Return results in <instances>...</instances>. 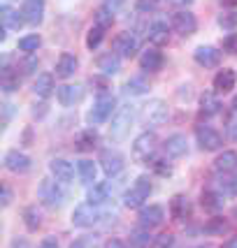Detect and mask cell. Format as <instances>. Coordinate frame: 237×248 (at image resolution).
Instances as JSON below:
<instances>
[{
  "label": "cell",
  "instance_id": "cell-1",
  "mask_svg": "<svg viewBox=\"0 0 237 248\" xmlns=\"http://www.w3.org/2000/svg\"><path fill=\"white\" fill-rule=\"evenodd\" d=\"M149 195H151L149 176H137L135 184L130 186L128 190H126V195H123V204L128 206V209H137V206H142L149 200Z\"/></svg>",
  "mask_w": 237,
  "mask_h": 248
},
{
  "label": "cell",
  "instance_id": "cell-2",
  "mask_svg": "<svg viewBox=\"0 0 237 248\" xmlns=\"http://www.w3.org/2000/svg\"><path fill=\"white\" fill-rule=\"evenodd\" d=\"M133 119H135V111H133V107H130V105L121 107L117 114H114V119H112V125H109V137H112V140H117V141L123 140V137L130 132Z\"/></svg>",
  "mask_w": 237,
  "mask_h": 248
},
{
  "label": "cell",
  "instance_id": "cell-3",
  "mask_svg": "<svg viewBox=\"0 0 237 248\" xmlns=\"http://www.w3.org/2000/svg\"><path fill=\"white\" fill-rule=\"evenodd\" d=\"M114 105H117V100L114 95H109V93H102V95L98 97L96 102H93V107L88 111V123L91 125H100V123H105V121L112 116V111H114Z\"/></svg>",
  "mask_w": 237,
  "mask_h": 248
},
{
  "label": "cell",
  "instance_id": "cell-4",
  "mask_svg": "<svg viewBox=\"0 0 237 248\" xmlns=\"http://www.w3.org/2000/svg\"><path fill=\"white\" fill-rule=\"evenodd\" d=\"M156 144H158V140H156L153 132H142V135H137L135 141H133V158L137 162L149 160L151 155H153V151H156Z\"/></svg>",
  "mask_w": 237,
  "mask_h": 248
},
{
  "label": "cell",
  "instance_id": "cell-5",
  "mask_svg": "<svg viewBox=\"0 0 237 248\" xmlns=\"http://www.w3.org/2000/svg\"><path fill=\"white\" fill-rule=\"evenodd\" d=\"M142 119L147 125H163L170 119V109L163 100H151L149 105H144V109H142Z\"/></svg>",
  "mask_w": 237,
  "mask_h": 248
},
{
  "label": "cell",
  "instance_id": "cell-6",
  "mask_svg": "<svg viewBox=\"0 0 237 248\" xmlns=\"http://www.w3.org/2000/svg\"><path fill=\"white\" fill-rule=\"evenodd\" d=\"M102 218V211H98V204H79L72 211V223H75L77 227H91L96 225L98 220Z\"/></svg>",
  "mask_w": 237,
  "mask_h": 248
},
{
  "label": "cell",
  "instance_id": "cell-7",
  "mask_svg": "<svg viewBox=\"0 0 237 248\" xmlns=\"http://www.w3.org/2000/svg\"><path fill=\"white\" fill-rule=\"evenodd\" d=\"M37 193H40V200L47 206H61L65 202V193L61 190L58 181H51V179H44Z\"/></svg>",
  "mask_w": 237,
  "mask_h": 248
},
{
  "label": "cell",
  "instance_id": "cell-8",
  "mask_svg": "<svg viewBox=\"0 0 237 248\" xmlns=\"http://www.w3.org/2000/svg\"><path fill=\"white\" fill-rule=\"evenodd\" d=\"M195 140H198L203 151H219L221 144H223V141H221V135H219L212 125H198V128H195Z\"/></svg>",
  "mask_w": 237,
  "mask_h": 248
},
{
  "label": "cell",
  "instance_id": "cell-9",
  "mask_svg": "<svg viewBox=\"0 0 237 248\" xmlns=\"http://www.w3.org/2000/svg\"><path fill=\"white\" fill-rule=\"evenodd\" d=\"M172 28H174V32H179V35H184V37H188V35H193V32L198 31V19H195V14L182 10L172 16Z\"/></svg>",
  "mask_w": 237,
  "mask_h": 248
},
{
  "label": "cell",
  "instance_id": "cell-10",
  "mask_svg": "<svg viewBox=\"0 0 237 248\" xmlns=\"http://www.w3.org/2000/svg\"><path fill=\"white\" fill-rule=\"evenodd\" d=\"M100 167L107 176H117L121 170H123V155L118 151H112V149H105L100 153Z\"/></svg>",
  "mask_w": 237,
  "mask_h": 248
},
{
  "label": "cell",
  "instance_id": "cell-11",
  "mask_svg": "<svg viewBox=\"0 0 237 248\" xmlns=\"http://www.w3.org/2000/svg\"><path fill=\"white\" fill-rule=\"evenodd\" d=\"M21 16L26 23L37 26L44 19V0H23L21 5Z\"/></svg>",
  "mask_w": 237,
  "mask_h": 248
},
{
  "label": "cell",
  "instance_id": "cell-12",
  "mask_svg": "<svg viewBox=\"0 0 237 248\" xmlns=\"http://www.w3.org/2000/svg\"><path fill=\"white\" fill-rule=\"evenodd\" d=\"M137 49H140V42H137V37H135L133 32H121L117 40H114V51H117L118 56H123V58L135 56Z\"/></svg>",
  "mask_w": 237,
  "mask_h": 248
},
{
  "label": "cell",
  "instance_id": "cell-13",
  "mask_svg": "<svg viewBox=\"0 0 237 248\" xmlns=\"http://www.w3.org/2000/svg\"><path fill=\"white\" fill-rule=\"evenodd\" d=\"M49 170L54 174V179L58 184H70L72 179H75V167H72V162L63 160V158H54V160L49 162Z\"/></svg>",
  "mask_w": 237,
  "mask_h": 248
},
{
  "label": "cell",
  "instance_id": "cell-14",
  "mask_svg": "<svg viewBox=\"0 0 237 248\" xmlns=\"http://www.w3.org/2000/svg\"><path fill=\"white\" fill-rule=\"evenodd\" d=\"M5 167L14 174H23L31 170V158L21 151H7L5 153Z\"/></svg>",
  "mask_w": 237,
  "mask_h": 248
},
{
  "label": "cell",
  "instance_id": "cell-15",
  "mask_svg": "<svg viewBox=\"0 0 237 248\" xmlns=\"http://www.w3.org/2000/svg\"><path fill=\"white\" fill-rule=\"evenodd\" d=\"M193 58L200 67H216L221 63V51L214 46H198L193 51Z\"/></svg>",
  "mask_w": 237,
  "mask_h": 248
},
{
  "label": "cell",
  "instance_id": "cell-16",
  "mask_svg": "<svg viewBox=\"0 0 237 248\" xmlns=\"http://www.w3.org/2000/svg\"><path fill=\"white\" fill-rule=\"evenodd\" d=\"M163 218H165V211H163V206L158 204H149L144 206L140 211V225L151 230V227H158L163 223Z\"/></svg>",
  "mask_w": 237,
  "mask_h": 248
},
{
  "label": "cell",
  "instance_id": "cell-17",
  "mask_svg": "<svg viewBox=\"0 0 237 248\" xmlns=\"http://www.w3.org/2000/svg\"><path fill=\"white\" fill-rule=\"evenodd\" d=\"M56 97H58V102L63 105V107H75L77 102L84 97V88L82 86H72V84H65V86L58 88V93H56Z\"/></svg>",
  "mask_w": 237,
  "mask_h": 248
},
{
  "label": "cell",
  "instance_id": "cell-18",
  "mask_svg": "<svg viewBox=\"0 0 237 248\" xmlns=\"http://www.w3.org/2000/svg\"><path fill=\"white\" fill-rule=\"evenodd\" d=\"M163 149H165V153H168L170 158H182V155H186V151H188V141H186L184 135L174 132V135H170V137L165 140Z\"/></svg>",
  "mask_w": 237,
  "mask_h": 248
},
{
  "label": "cell",
  "instance_id": "cell-19",
  "mask_svg": "<svg viewBox=\"0 0 237 248\" xmlns=\"http://www.w3.org/2000/svg\"><path fill=\"white\" fill-rule=\"evenodd\" d=\"M0 19H2V28H5V32L19 31V28H21V23H23L21 12L12 10L10 5H2V7H0Z\"/></svg>",
  "mask_w": 237,
  "mask_h": 248
},
{
  "label": "cell",
  "instance_id": "cell-20",
  "mask_svg": "<svg viewBox=\"0 0 237 248\" xmlns=\"http://www.w3.org/2000/svg\"><path fill=\"white\" fill-rule=\"evenodd\" d=\"M140 67L142 70H147V72H158V70L163 67V54L156 49V46H151V49H147V51H142Z\"/></svg>",
  "mask_w": 237,
  "mask_h": 248
},
{
  "label": "cell",
  "instance_id": "cell-21",
  "mask_svg": "<svg viewBox=\"0 0 237 248\" xmlns=\"http://www.w3.org/2000/svg\"><path fill=\"white\" fill-rule=\"evenodd\" d=\"M237 84V75L233 70H221L219 75L214 77V88L216 93H230Z\"/></svg>",
  "mask_w": 237,
  "mask_h": 248
},
{
  "label": "cell",
  "instance_id": "cell-22",
  "mask_svg": "<svg viewBox=\"0 0 237 248\" xmlns=\"http://www.w3.org/2000/svg\"><path fill=\"white\" fill-rule=\"evenodd\" d=\"M191 214V204H188V200L184 197V195H174L172 200H170V216L174 220H184V218H188Z\"/></svg>",
  "mask_w": 237,
  "mask_h": 248
},
{
  "label": "cell",
  "instance_id": "cell-23",
  "mask_svg": "<svg viewBox=\"0 0 237 248\" xmlns=\"http://www.w3.org/2000/svg\"><path fill=\"white\" fill-rule=\"evenodd\" d=\"M77 65H79V61H77L72 54H63L61 58H58V63H56V77H61V79H68V77L75 75Z\"/></svg>",
  "mask_w": 237,
  "mask_h": 248
},
{
  "label": "cell",
  "instance_id": "cell-24",
  "mask_svg": "<svg viewBox=\"0 0 237 248\" xmlns=\"http://www.w3.org/2000/svg\"><path fill=\"white\" fill-rule=\"evenodd\" d=\"M200 111H203L205 116H214V114H219V111H221V100H219V95L212 93V91L203 93V95H200Z\"/></svg>",
  "mask_w": 237,
  "mask_h": 248
},
{
  "label": "cell",
  "instance_id": "cell-25",
  "mask_svg": "<svg viewBox=\"0 0 237 248\" xmlns=\"http://www.w3.org/2000/svg\"><path fill=\"white\" fill-rule=\"evenodd\" d=\"M98 70H102V75H117L118 70H121V58L118 54H105L98 58Z\"/></svg>",
  "mask_w": 237,
  "mask_h": 248
},
{
  "label": "cell",
  "instance_id": "cell-26",
  "mask_svg": "<svg viewBox=\"0 0 237 248\" xmlns=\"http://www.w3.org/2000/svg\"><path fill=\"white\" fill-rule=\"evenodd\" d=\"M33 91H35V95L40 97H49L54 93V77L42 72V75H37L35 79V84H33Z\"/></svg>",
  "mask_w": 237,
  "mask_h": 248
},
{
  "label": "cell",
  "instance_id": "cell-27",
  "mask_svg": "<svg viewBox=\"0 0 237 248\" xmlns=\"http://www.w3.org/2000/svg\"><path fill=\"white\" fill-rule=\"evenodd\" d=\"M214 167H216V172H235L237 170V153L235 151H223L219 158L214 160Z\"/></svg>",
  "mask_w": 237,
  "mask_h": 248
},
{
  "label": "cell",
  "instance_id": "cell-28",
  "mask_svg": "<svg viewBox=\"0 0 237 248\" xmlns=\"http://www.w3.org/2000/svg\"><path fill=\"white\" fill-rule=\"evenodd\" d=\"M109 193H112V186L107 181H100V184H93V188L88 190V202L91 204H102L109 200Z\"/></svg>",
  "mask_w": 237,
  "mask_h": 248
},
{
  "label": "cell",
  "instance_id": "cell-29",
  "mask_svg": "<svg viewBox=\"0 0 237 248\" xmlns=\"http://www.w3.org/2000/svg\"><path fill=\"white\" fill-rule=\"evenodd\" d=\"M77 174L82 179V184H93L96 181V174H98V167L93 160H79L77 162Z\"/></svg>",
  "mask_w": 237,
  "mask_h": 248
},
{
  "label": "cell",
  "instance_id": "cell-30",
  "mask_svg": "<svg viewBox=\"0 0 237 248\" xmlns=\"http://www.w3.org/2000/svg\"><path fill=\"white\" fill-rule=\"evenodd\" d=\"M147 35H149V42L165 44V42H168V23H165V21H153L149 26Z\"/></svg>",
  "mask_w": 237,
  "mask_h": 248
},
{
  "label": "cell",
  "instance_id": "cell-31",
  "mask_svg": "<svg viewBox=\"0 0 237 248\" xmlns=\"http://www.w3.org/2000/svg\"><path fill=\"white\" fill-rule=\"evenodd\" d=\"M75 144H77V151H93V146L98 144L96 130H84V132H79Z\"/></svg>",
  "mask_w": 237,
  "mask_h": 248
},
{
  "label": "cell",
  "instance_id": "cell-32",
  "mask_svg": "<svg viewBox=\"0 0 237 248\" xmlns=\"http://www.w3.org/2000/svg\"><path fill=\"white\" fill-rule=\"evenodd\" d=\"M0 88L5 93H12L19 88V72H12L10 67H2V75H0Z\"/></svg>",
  "mask_w": 237,
  "mask_h": 248
},
{
  "label": "cell",
  "instance_id": "cell-33",
  "mask_svg": "<svg viewBox=\"0 0 237 248\" xmlns=\"http://www.w3.org/2000/svg\"><path fill=\"white\" fill-rule=\"evenodd\" d=\"M123 91L128 95H144V93H149V84L142 77H133V79H128V84H126Z\"/></svg>",
  "mask_w": 237,
  "mask_h": 248
},
{
  "label": "cell",
  "instance_id": "cell-34",
  "mask_svg": "<svg viewBox=\"0 0 237 248\" xmlns=\"http://www.w3.org/2000/svg\"><path fill=\"white\" fill-rule=\"evenodd\" d=\"M40 44H42V37H40L37 32H33V35H26V37L19 40V49L26 51V54H33V51L40 49Z\"/></svg>",
  "mask_w": 237,
  "mask_h": 248
},
{
  "label": "cell",
  "instance_id": "cell-35",
  "mask_svg": "<svg viewBox=\"0 0 237 248\" xmlns=\"http://www.w3.org/2000/svg\"><path fill=\"white\" fill-rule=\"evenodd\" d=\"M203 206L209 209V211H219L223 206V197L214 193V190H207V193H203Z\"/></svg>",
  "mask_w": 237,
  "mask_h": 248
},
{
  "label": "cell",
  "instance_id": "cell-36",
  "mask_svg": "<svg viewBox=\"0 0 237 248\" xmlns=\"http://www.w3.org/2000/svg\"><path fill=\"white\" fill-rule=\"evenodd\" d=\"M23 223H26V227L31 230V232H35L37 227H40V214H37V209L35 206H26L23 209Z\"/></svg>",
  "mask_w": 237,
  "mask_h": 248
},
{
  "label": "cell",
  "instance_id": "cell-37",
  "mask_svg": "<svg viewBox=\"0 0 237 248\" xmlns=\"http://www.w3.org/2000/svg\"><path fill=\"white\" fill-rule=\"evenodd\" d=\"M102 37H105V28H100V26H91V31H88V35H86V46L91 49V51L98 49L100 42H102Z\"/></svg>",
  "mask_w": 237,
  "mask_h": 248
},
{
  "label": "cell",
  "instance_id": "cell-38",
  "mask_svg": "<svg viewBox=\"0 0 237 248\" xmlns=\"http://www.w3.org/2000/svg\"><path fill=\"white\" fill-rule=\"evenodd\" d=\"M112 23H114V12H109L107 7H100L96 12V26L107 31V28H112Z\"/></svg>",
  "mask_w": 237,
  "mask_h": 248
},
{
  "label": "cell",
  "instance_id": "cell-39",
  "mask_svg": "<svg viewBox=\"0 0 237 248\" xmlns=\"http://www.w3.org/2000/svg\"><path fill=\"white\" fill-rule=\"evenodd\" d=\"M130 241L135 244L137 248H144V246H149V241H151V237H149V230L147 227H142V230H135L133 234H130Z\"/></svg>",
  "mask_w": 237,
  "mask_h": 248
},
{
  "label": "cell",
  "instance_id": "cell-40",
  "mask_svg": "<svg viewBox=\"0 0 237 248\" xmlns=\"http://www.w3.org/2000/svg\"><path fill=\"white\" fill-rule=\"evenodd\" d=\"M205 230L209 232V234H223V232L228 230V223L223 220V218H212V220L205 225Z\"/></svg>",
  "mask_w": 237,
  "mask_h": 248
},
{
  "label": "cell",
  "instance_id": "cell-41",
  "mask_svg": "<svg viewBox=\"0 0 237 248\" xmlns=\"http://www.w3.org/2000/svg\"><path fill=\"white\" fill-rule=\"evenodd\" d=\"M219 26L226 28V31H235L237 28V12H226L219 16Z\"/></svg>",
  "mask_w": 237,
  "mask_h": 248
},
{
  "label": "cell",
  "instance_id": "cell-42",
  "mask_svg": "<svg viewBox=\"0 0 237 248\" xmlns=\"http://www.w3.org/2000/svg\"><path fill=\"white\" fill-rule=\"evenodd\" d=\"M174 246V237L170 232H165V234H158V237L151 241V248H172Z\"/></svg>",
  "mask_w": 237,
  "mask_h": 248
},
{
  "label": "cell",
  "instance_id": "cell-43",
  "mask_svg": "<svg viewBox=\"0 0 237 248\" xmlns=\"http://www.w3.org/2000/svg\"><path fill=\"white\" fill-rule=\"evenodd\" d=\"M221 190H223L226 195L237 197V174H235V176H228V179H223V181H221Z\"/></svg>",
  "mask_w": 237,
  "mask_h": 248
},
{
  "label": "cell",
  "instance_id": "cell-44",
  "mask_svg": "<svg viewBox=\"0 0 237 248\" xmlns=\"http://www.w3.org/2000/svg\"><path fill=\"white\" fill-rule=\"evenodd\" d=\"M158 7V0H137L135 2V10L140 12V14H149Z\"/></svg>",
  "mask_w": 237,
  "mask_h": 248
},
{
  "label": "cell",
  "instance_id": "cell-45",
  "mask_svg": "<svg viewBox=\"0 0 237 248\" xmlns=\"http://www.w3.org/2000/svg\"><path fill=\"white\" fill-rule=\"evenodd\" d=\"M223 51L228 54H237V32H230L223 37Z\"/></svg>",
  "mask_w": 237,
  "mask_h": 248
},
{
  "label": "cell",
  "instance_id": "cell-46",
  "mask_svg": "<svg viewBox=\"0 0 237 248\" xmlns=\"http://www.w3.org/2000/svg\"><path fill=\"white\" fill-rule=\"evenodd\" d=\"M21 75H31V72H35L37 70V58L35 56H31V58H26V61H21Z\"/></svg>",
  "mask_w": 237,
  "mask_h": 248
},
{
  "label": "cell",
  "instance_id": "cell-47",
  "mask_svg": "<svg viewBox=\"0 0 237 248\" xmlns=\"http://www.w3.org/2000/svg\"><path fill=\"white\" fill-rule=\"evenodd\" d=\"M123 2H126V0H105V2H102V7H107L109 12H114V14H117V12L123 7Z\"/></svg>",
  "mask_w": 237,
  "mask_h": 248
},
{
  "label": "cell",
  "instance_id": "cell-48",
  "mask_svg": "<svg viewBox=\"0 0 237 248\" xmlns=\"http://www.w3.org/2000/svg\"><path fill=\"white\" fill-rule=\"evenodd\" d=\"M153 167H156V172H158V174H163V176H170V174H172V167H170V165H165V162H163V160L153 162Z\"/></svg>",
  "mask_w": 237,
  "mask_h": 248
},
{
  "label": "cell",
  "instance_id": "cell-49",
  "mask_svg": "<svg viewBox=\"0 0 237 248\" xmlns=\"http://www.w3.org/2000/svg\"><path fill=\"white\" fill-rule=\"evenodd\" d=\"M37 248H58V241H56V237H44Z\"/></svg>",
  "mask_w": 237,
  "mask_h": 248
},
{
  "label": "cell",
  "instance_id": "cell-50",
  "mask_svg": "<svg viewBox=\"0 0 237 248\" xmlns=\"http://www.w3.org/2000/svg\"><path fill=\"white\" fill-rule=\"evenodd\" d=\"M12 202V190H10V186H5L2 188V206H10Z\"/></svg>",
  "mask_w": 237,
  "mask_h": 248
},
{
  "label": "cell",
  "instance_id": "cell-51",
  "mask_svg": "<svg viewBox=\"0 0 237 248\" xmlns=\"http://www.w3.org/2000/svg\"><path fill=\"white\" fill-rule=\"evenodd\" d=\"M105 248H128L123 241H118V239H109L107 244H105Z\"/></svg>",
  "mask_w": 237,
  "mask_h": 248
},
{
  "label": "cell",
  "instance_id": "cell-52",
  "mask_svg": "<svg viewBox=\"0 0 237 248\" xmlns=\"http://www.w3.org/2000/svg\"><path fill=\"white\" fill-rule=\"evenodd\" d=\"M170 5H174V7H188L193 0H168Z\"/></svg>",
  "mask_w": 237,
  "mask_h": 248
},
{
  "label": "cell",
  "instance_id": "cell-53",
  "mask_svg": "<svg viewBox=\"0 0 237 248\" xmlns=\"http://www.w3.org/2000/svg\"><path fill=\"white\" fill-rule=\"evenodd\" d=\"M12 248H31V246H28L26 239H14V241H12Z\"/></svg>",
  "mask_w": 237,
  "mask_h": 248
},
{
  "label": "cell",
  "instance_id": "cell-54",
  "mask_svg": "<svg viewBox=\"0 0 237 248\" xmlns=\"http://www.w3.org/2000/svg\"><path fill=\"white\" fill-rule=\"evenodd\" d=\"M230 137L237 141V121H233V123H230Z\"/></svg>",
  "mask_w": 237,
  "mask_h": 248
},
{
  "label": "cell",
  "instance_id": "cell-55",
  "mask_svg": "<svg viewBox=\"0 0 237 248\" xmlns=\"http://www.w3.org/2000/svg\"><path fill=\"white\" fill-rule=\"evenodd\" d=\"M70 248H86V241L84 239H77L75 244H70Z\"/></svg>",
  "mask_w": 237,
  "mask_h": 248
},
{
  "label": "cell",
  "instance_id": "cell-56",
  "mask_svg": "<svg viewBox=\"0 0 237 248\" xmlns=\"http://www.w3.org/2000/svg\"><path fill=\"white\" fill-rule=\"evenodd\" d=\"M226 248H237V234H235V237H233V239H228Z\"/></svg>",
  "mask_w": 237,
  "mask_h": 248
},
{
  "label": "cell",
  "instance_id": "cell-57",
  "mask_svg": "<svg viewBox=\"0 0 237 248\" xmlns=\"http://www.w3.org/2000/svg\"><path fill=\"white\" fill-rule=\"evenodd\" d=\"M223 5H237V0H223Z\"/></svg>",
  "mask_w": 237,
  "mask_h": 248
},
{
  "label": "cell",
  "instance_id": "cell-58",
  "mask_svg": "<svg viewBox=\"0 0 237 248\" xmlns=\"http://www.w3.org/2000/svg\"><path fill=\"white\" fill-rule=\"evenodd\" d=\"M233 109H235V111H237V95L233 97Z\"/></svg>",
  "mask_w": 237,
  "mask_h": 248
},
{
  "label": "cell",
  "instance_id": "cell-59",
  "mask_svg": "<svg viewBox=\"0 0 237 248\" xmlns=\"http://www.w3.org/2000/svg\"><path fill=\"white\" fill-rule=\"evenodd\" d=\"M235 216H237V209H235Z\"/></svg>",
  "mask_w": 237,
  "mask_h": 248
}]
</instances>
